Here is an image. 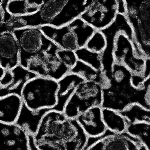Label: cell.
<instances>
[{
  "instance_id": "cell-4",
  "label": "cell",
  "mask_w": 150,
  "mask_h": 150,
  "mask_svg": "<svg viewBox=\"0 0 150 150\" xmlns=\"http://www.w3.org/2000/svg\"><path fill=\"white\" fill-rule=\"evenodd\" d=\"M103 101V87L96 82L85 81L76 88L63 112L67 117L76 118L92 107L102 106Z\"/></svg>"
},
{
  "instance_id": "cell-10",
  "label": "cell",
  "mask_w": 150,
  "mask_h": 150,
  "mask_svg": "<svg viewBox=\"0 0 150 150\" xmlns=\"http://www.w3.org/2000/svg\"><path fill=\"white\" fill-rule=\"evenodd\" d=\"M117 6V0H93L80 17L96 30H101L114 21Z\"/></svg>"
},
{
  "instance_id": "cell-3",
  "label": "cell",
  "mask_w": 150,
  "mask_h": 150,
  "mask_svg": "<svg viewBox=\"0 0 150 150\" xmlns=\"http://www.w3.org/2000/svg\"><path fill=\"white\" fill-rule=\"evenodd\" d=\"M58 89V81L38 76L24 86L21 98L23 103L31 111L52 109L57 104Z\"/></svg>"
},
{
  "instance_id": "cell-33",
  "label": "cell",
  "mask_w": 150,
  "mask_h": 150,
  "mask_svg": "<svg viewBox=\"0 0 150 150\" xmlns=\"http://www.w3.org/2000/svg\"><path fill=\"white\" fill-rule=\"evenodd\" d=\"M142 75L144 79V88L148 90L150 88V58H145V65Z\"/></svg>"
},
{
  "instance_id": "cell-12",
  "label": "cell",
  "mask_w": 150,
  "mask_h": 150,
  "mask_svg": "<svg viewBox=\"0 0 150 150\" xmlns=\"http://www.w3.org/2000/svg\"><path fill=\"white\" fill-rule=\"evenodd\" d=\"M1 150H30L28 134L16 124L0 123Z\"/></svg>"
},
{
  "instance_id": "cell-18",
  "label": "cell",
  "mask_w": 150,
  "mask_h": 150,
  "mask_svg": "<svg viewBox=\"0 0 150 150\" xmlns=\"http://www.w3.org/2000/svg\"><path fill=\"white\" fill-rule=\"evenodd\" d=\"M13 75V82L4 88H0V97L14 94L21 97L24 86L30 80L38 76L35 73L19 65L11 70Z\"/></svg>"
},
{
  "instance_id": "cell-1",
  "label": "cell",
  "mask_w": 150,
  "mask_h": 150,
  "mask_svg": "<svg viewBox=\"0 0 150 150\" xmlns=\"http://www.w3.org/2000/svg\"><path fill=\"white\" fill-rule=\"evenodd\" d=\"M34 138L39 150H84L88 139L76 118L52 109L43 116Z\"/></svg>"
},
{
  "instance_id": "cell-7",
  "label": "cell",
  "mask_w": 150,
  "mask_h": 150,
  "mask_svg": "<svg viewBox=\"0 0 150 150\" xmlns=\"http://www.w3.org/2000/svg\"><path fill=\"white\" fill-rule=\"evenodd\" d=\"M60 49L53 43L30 60L28 69L38 76L59 81L70 72V69L58 58L56 52Z\"/></svg>"
},
{
  "instance_id": "cell-2",
  "label": "cell",
  "mask_w": 150,
  "mask_h": 150,
  "mask_svg": "<svg viewBox=\"0 0 150 150\" xmlns=\"http://www.w3.org/2000/svg\"><path fill=\"white\" fill-rule=\"evenodd\" d=\"M93 2V0H44L38 12L21 17L26 27H62L80 17Z\"/></svg>"
},
{
  "instance_id": "cell-17",
  "label": "cell",
  "mask_w": 150,
  "mask_h": 150,
  "mask_svg": "<svg viewBox=\"0 0 150 150\" xmlns=\"http://www.w3.org/2000/svg\"><path fill=\"white\" fill-rule=\"evenodd\" d=\"M23 105L22 98L16 94H9L0 97V123L16 124Z\"/></svg>"
},
{
  "instance_id": "cell-34",
  "label": "cell",
  "mask_w": 150,
  "mask_h": 150,
  "mask_svg": "<svg viewBox=\"0 0 150 150\" xmlns=\"http://www.w3.org/2000/svg\"><path fill=\"white\" fill-rule=\"evenodd\" d=\"M117 11L118 14L126 16L127 13V6L125 0H117Z\"/></svg>"
},
{
  "instance_id": "cell-19",
  "label": "cell",
  "mask_w": 150,
  "mask_h": 150,
  "mask_svg": "<svg viewBox=\"0 0 150 150\" xmlns=\"http://www.w3.org/2000/svg\"><path fill=\"white\" fill-rule=\"evenodd\" d=\"M50 109H42L37 111L30 110L23 103V108L16 124L28 135L35 136L44 115Z\"/></svg>"
},
{
  "instance_id": "cell-14",
  "label": "cell",
  "mask_w": 150,
  "mask_h": 150,
  "mask_svg": "<svg viewBox=\"0 0 150 150\" xmlns=\"http://www.w3.org/2000/svg\"><path fill=\"white\" fill-rule=\"evenodd\" d=\"M0 67L12 70L19 65L20 49L13 33L5 32L0 34Z\"/></svg>"
},
{
  "instance_id": "cell-8",
  "label": "cell",
  "mask_w": 150,
  "mask_h": 150,
  "mask_svg": "<svg viewBox=\"0 0 150 150\" xmlns=\"http://www.w3.org/2000/svg\"><path fill=\"white\" fill-rule=\"evenodd\" d=\"M101 31L104 34L107 42L106 48L101 53V61L103 71L107 79L115 64L113 52L117 35L122 32L133 41L135 40L133 28L125 15L117 14L114 22Z\"/></svg>"
},
{
  "instance_id": "cell-6",
  "label": "cell",
  "mask_w": 150,
  "mask_h": 150,
  "mask_svg": "<svg viewBox=\"0 0 150 150\" xmlns=\"http://www.w3.org/2000/svg\"><path fill=\"white\" fill-rule=\"evenodd\" d=\"M13 34L20 49L19 65L27 69L31 58L54 43L43 34L40 27H26L15 30Z\"/></svg>"
},
{
  "instance_id": "cell-9",
  "label": "cell",
  "mask_w": 150,
  "mask_h": 150,
  "mask_svg": "<svg viewBox=\"0 0 150 150\" xmlns=\"http://www.w3.org/2000/svg\"><path fill=\"white\" fill-rule=\"evenodd\" d=\"M122 32L118 33L115 39L113 56L115 63L125 66L132 74H142L145 58L137 56L134 42Z\"/></svg>"
},
{
  "instance_id": "cell-25",
  "label": "cell",
  "mask_w": 150,
  "mask_h": 150,
  "mask_svg": "<svg viewBox=\"0 0 150 150\" xmlns=\"http://www.w3.org/2000/svg\"><path fill=\"white\" fill-rule=\"evenodd\" d=\"M132 75L131 71L125 66L115 63L107 79L108 85L117 86L131 84Z\"/></svg>"
},
{
  "instance_id": "cell-29",
  "label": "cell",
  "mask_w": 150,
  "mask_h": 150,
  "mask_svg": "<svg viewBox=\"0 0 150 150\" xmlns=\"http://www.w3.org/2000/svg\"><path fill=\"white\" fill-rule=\"evenodd\" d=\"M106 46L107 42L104 34L101 30H96L88 40L85 47L91 51L102 53Z\"/></svg>"
},
{
  "instance_id": "cell-11",
  "label": "cell",
  "mask_w": 150,
  "mask_h": 150,
  "mask_svg": "<svg viewBox=\"0 0 150 150\" xmlns=\"http://www.w3.org/2000/svg\"><path fill=\"white\" fill-rule=\"evenodd\" d=\"M140 141L127 132L106 135L84 150H139Z\"/></svg>"
},
{
  "instance_id": "cell-13",
  "label": "cell",
  "mask_w": 150,
  "mask_h": 150,
  "mask_svg": "<svg viewBox=\"0 0 150 150\" xmlns=\"http://www.w3.org/2000/svg\"><path fill=\"white\" fill-rule=\"evenodd\" d=\"M76 119L88 137H101L112 133L107 130L103 122L101 106L92 107Z\"/></svg>"
},
{
  "instance_id": "cell-24",
  "label": "cell",
  "mask_w": 150,
  "mask_h": 150,
  "mask_svg": "<svg viewBox=\"0 0 150 150\" xmlns=\"http://www.w3.org/2000/svg\"><path fill=\"white\" fill-rule=\"evenodd\" d=\"M129 124L144 123L150 125V110L138 103H133L120 112Z\"/></svg>"
},
{
  "instance_id": "cell-37",
  "label": "cell",
  "mask_w": 150,
  "mask_h": 150,
  "mask_svg": "<svg viewBox=\"0 0 150 150\" xmlns=\"http://www.w3.org/2000/svg\"><path fill=\"white\" fill-rule=\"evenodd\" d=\"M139 150H148L142 144L140 145Z\"/></svg>"
},
{
  "instance_id": "cell-20",
  "label": "cell",
  "mask_w": 150,
  "mask_h": 150,
  "mask_svg": "<svg viewBox=\"0 0 150 150\" xmlns=\"http://www.w3.org/2000/svg\"><path fill=\"white\" fill-rule=\"evenodd\" d=\"M103 122L107 130L114 134L127 132L129 123L119 111L102 108Z\"/></svg>"
},
{
  "instance_id": "cell-35",
  "label": "cell",
  "mask_w": 150,
  "mask_h": 150,
  "mask_svg": "<svg viewBox=\"0 0 150 150\" xmlns=\"http://www.w3.org/2000/svg\"><path fill=\"white\" fill-rule=\"evenodd\" d=\"M28 144L30 150H39L35 144L34 135H28Z\"/></svg>"
},
{
  "instance_id": "cell-36",
  "label": "cell",
  "mask_w": 150,
  "mask_h": 150,
  "mask_svg": "<svg viewBox=\"0 0 150 150\" xmlns=\"http://www.w3.org/2000/svg\"><path fill=\"white\" fill-rule=\"evenodd\" d=\"M145 101L148 106L150 107V88L147 91L145 95Z\"/></svg>"
},
{
  "instance_id": "cell-23",
  "label": "cell",
  "mask_w": 150,
  "mask_h": 150,
  "mask_svg": "<svg viewBox=\"0 0 150 150\" xmlns=\"http://www.w3.org/2000/svg\"><path fill=\"white\" fill-rule=\"evenodd\" d=\"M67 25L76 37L79 48L85 47L88 40L96 31L93 27L80 17L76 18Z\"/></svg>"
},
{
  "instance_id": "cell-30",
  "label": "cell",
  "mask_w": 150,
  "mask_h": 150,
  "mask_svg": "<svg viewBox=\"0 0 150 150\" xmlns=\"http://www.w3.org/2000/svg\"><path fill=\"white\" fill-rule=\"evenodd\" d=\"M56 54L60 61L70 70L76 65L77 62L76 55L74 51L59 49L57 51Z\"/></svg>"
},
{
  "instance_id": "cell-21",
  "label": "cell",
  "mask_w": 150,
  "mask_h": 150,
  "mask_svg": "<svg viewBox=\"0 0 150 150\" xmlns=\"http://www.w3.org/2000/svg\"><path fill=\"white\" fill-rule=\"evenodd\" d=\"M80 76L85 81H93L104 87L108 85V81L103 71H98L89 65L78 60L76 65L70 70Z\"/></svg>"
},
{
  "instance_id": "cell-26",
  "label": "cell",
  "mask_w": 150,
  "mask_h": 150,
  "mask_svg": "<svg viewBox=\"0 0 150 150\" xmlns=\"http://www.w3.org/2000/svg\"><path fill=\"white\" fill-rule=\"evenodd\" d=\"M8 1L9 0H1L0 3L4 9L3 22L0 25V34L5 32L13 33L17 30L26 27L25 22L21 16L12 15L7 11Z\"/></svg>"
},
{
  "instance_id": "cell-31",
  "label": "cell",
  "mask_w": 150,
  "mask_h": 150,
  "mask_svg": "<svg viewBox=\"0 0 150 150\" xmlns=\"http://www.w3.org/2000/svg\"><path fill=\"white\" fill-rule=\"evenodd\" d=\"M13 79V75L11 70L5 69L3 76L0 78V88H4L10 86Z\"/></svg>"
},
{
  "instance_id": "cell-16",
  "label": "cell",
  "mask_w": 150,
  "mask_h": 150,
  "mask_svg": "<svg viewBox=\"0 0 150 150\" xmlns=\"http://www.w3.org/2000/svg\"><path fill=\"white\" fill-rule=\"evenodd\" d=\"M85 81L80 76L70 72L58 81V102L52 110L63 112L66 105L76 88Z\"/></svg>"
},
{
  "instance_id": "cell-28",
  "label": "cell",
  "mask_w": 150,
  "mask_h": 150,
  "mask_svg": "<svg viewBox=\"0 0 150 150\" xmlns=\"http://www.w3.org/2000/svg\"><path fill=\"white\" fill-rule=\"evenodd\" d=\"M128 133L137 138L148 150H150V125L144 123L129 124Z\"/></svg>"
},
{
  "instance_id": "cell-5",
  "label": "cell",
  "mask_w": 150,
  "mask_h": 150,
  "mask_svg": "<svg viewBox=\"0 0 150 150\" xmlns=\"http://www.w3.org/2000/svg\"><path fill=\"white\" fill-rule=\"evenodd\" d=\"M148 90L138 89L131 84L125 86L103 88V101L102 108L112 109L121 112L133 103H138L150 110L145 101Z\"/></svg>"
},
{
  "instance_id": "cell-32",
  "label": "cell",
  "mask_w": 150,
  "mask_h": 150,
  "mask_svg": "<svg viewBox=\"0 0 150 150\" xmlns=\"http://www.w3.org/2000/svg\"><path fill=\"white\" fill-rule=\"evenodd\" d=\"M144 83V78L142 74H132L131 78V84L132 86L138 89H145Z\"/></svg>"
},
{
  "instance_id": "cell-15",
  "label": "cell",
  "mask_w": 150,
  "mask_h": 150,
  "mask_svg": "<svg viewBox=\"0 0 150 150\" xmlns=\"http://www.w3.org/2000/svg\"><path fill=\"white\" fill-rule=\"evenodd\" d=\"M40 28L46 37L60 49L74 51L79 49L76 37L67 24L60 28L45 25Z\"/></svg>"
},
{
  "instance_id": "cell-22",
  "label": "cell",
  "mask_w": 150,
  "mask_h": 150,
  "mask_svg": "<svg viewBox=\"0 0 150 150\" xmlns=\"http://www.w3.org/2000/svg\"><path fill=\"white\" fill-rule=\"evenodd\" d=\"M44 0H9L6 9L11 14L15 16H25L35 13L39 10Z\"/></svg>"
},
{
  "instance_id": "cell-27",
  "label": "cell",
  "mask_w": 150,
  "mask_h": 150,
  "mask_svg": "<svg viewBox=\"0 0 150 150\" xmlns=\"http://www.w3.org/2000/svg\"><path fill=\"white\" fill-rule=\"evenodd\" d=\"M75 52L78 60L89 65L98 71H103L101 53L91 51L86 47L79 48Z\"/></svg>"
}]
</instances>
